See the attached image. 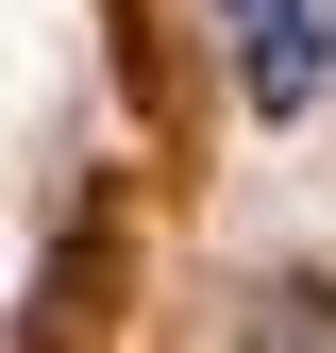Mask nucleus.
<instances>
[{
  "label": "nucleus",
  "instance_id": "nucleus-1",
  "mask_svg": "<svg viewBox=\"0 0 336 353\" xmlns=\"http://www.w3.org/2000/svg\"><path fill=\"white\" fill-rule=\"evenodd\" d=\"M235 34V101L252 118H319L336 101V0H219Z\"/></svg>",
  "mask_w": 336,
  "mask_h": 353
},
{
  "label": "nucleus",
  "instance_id": "nucleus-2",
  "mask_svg": "<svg viewBox=\"0 0 336 353\" xmlns=\"http://www.w3.org/2000/svg\"><path fill=\"white\" fill-rule=\"evenodd\" d=\"M252 336H336V286H303V270L252 286Z\"/></svg>",
  "mask_w": 336,
  "mask_h": 353
}]
</instances>
